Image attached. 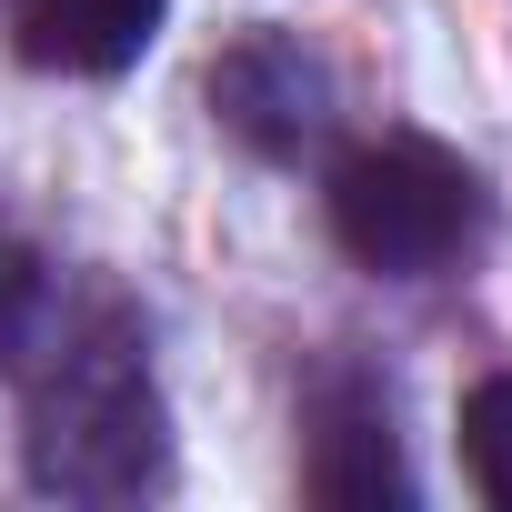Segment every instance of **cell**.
<instances>
[{"label": "cell", "instance_id": "6da1fadb", "mask_svg": "<svg viewBox=\"0 0 512 512\" xmlns=\"http://www.w3.org/2000/svg\"><path fill=\"white\" fill-rule=\"evenodd\" d=\"M21 422V462L51 502H141L171 472L151 342L121 302L51 312V332L21 362Z\"/></svg>", "mask_w": 512, "mask_h": 512}, {"label": "cell", "instance_id": "7a4b0ae2", "mask_svg": "<svg viewBox=\"0 0 512 512\" xmlns=\"http://www.w3.org/2000/svg\"><path fill=\"white\" fill-rule=\"evenodd\" d=\"M322 211H332V241L382 282H432L482 241L472 161L422 141V131H382V141L342 151L332 181H322Z\"/></svg>", "mask_w": 512, "mask_h": 512}, {"label": "cell", "instance_id": "3957f363", "mask_svg": "<svg viewBox=\"0 0 512 512\" xmlns=\"http://www.w3.org/2000/svg\"><path fill=\"white\" fill-rule=\"evenodd\" d=\"M211 111L231 141H251L262 161H312L342 131V91L332 71L292 41V31H251L211 61Z\"/></svg>", "mask_w": 512, "mask_h": 512}, {"label": "cell", "instance_id": "277c9868", "mask_svg": "<svg viewBox=\"0 0 512 512\" xmlns=\"http://www.w3.org/2000/svg\"><path fill=\"white\" fill-rule=\"evenodd\" d=\"M302 492L332 512H372V502H412L402 442H392V392L372 372H322L302 402Z\"/></svg>", "mask_w": 512, "mask_h": 512}, {"label": "cell", "instance_id": "5b68a950", "mask_svg": "<svg viewBox=\"0 0 512 512\" xmlns=\"http://www.w3.org/2000/svg\"><path fill=\"white\" fill-rule=\"evenodd\" d=\"M171 0H11V51L51 81H121L161 41Z\"/></svg>", "mask_w": 512, "mask_h": 512}, {"label": "cell", "instance_id": "8992f818", "mask_svg": "<svg viewBox=\"0 0 512 512\" xmlns=\"http://www.w3.org/2000/svg\"><path fill=\"white\" fill-rule=\"evenodd\" d=\"M462 462H472L482 502L512 512V372H492V382L462 392Z\"/></svg>", "mask_w": 512, "mask_h": 512}, {"label": "cell", "instance_id": "52a82bcc", "mask_svg": "<svg viewBox=\"0 0 512 512\" xmlns=\"http://www.w3.org/2000/svg\"><path fill=\"white\" fill-rule=\"evenodd\" d=\"M51 312H61V292L41 272V251H21L11 231H0V372L31 362V342L51 332Z\"/></svg>", "mask_w": 512, "mask_h": 512}]
</instances>
